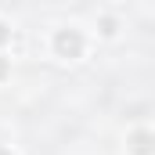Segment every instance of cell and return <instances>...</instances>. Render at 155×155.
<instances>
[{
	"label": "cell",
	"mask_w": 155,
	"mask_h": 155,
	"mask_svg": "<svg viewBox=\"0 0 155 155\" xmlns=\"http://www.w3.org/2000/svg\"><path fill=\"white\" fill-rule=\"evenodd\" d=\"M119 33H123L119 15H112V11L97 15V22H94V36H97V43H101V40H119Z\"/></svg>",
	"instance_id": "obj_3"
},
{
	"label": "cell",
	"mask_w": 155,
	"mask_h": 155,
	"mask_svg": "<svg viewBox=\"0 0 155 155\" xmlns=\"http://www.w3.org/2000/svg\"><path fill=\"white\" fill-rule=\"evenodd\" d=\"M94 43H97V36L90 29H83L76 22H61V25H54L47 33V54L54 61H61V65H79V61L90 58Z\"/></svg>",
	"instance_id": "obj_1"
},
{
	"label": "cell",
	"mask_w": 155,
	"mask_h": 155,
	"mask_svg": "<svg viewBox=\"0 0 155 155\" xmlns=\"http://www.w3.org/2000/svg\"><path fill=\"white\" fill-rule=\"evenodd\" d=\"M11 40H15L11 22H7V18H0V51H7V47H11Z\"/></svg>",
	"instance_id": "obj_4"
},
{
	"label": "cell",
	"mask_w": 155,
	"mask_h": 155,
	"mask_svg": "<svg viewBox=\"0 0 155 155\" xmlns=\"http://www.w3.org/2000/svg\"><path fill=\"white\" fill-rule=\"evenodd\" d=\"M123 152L126 155H155V126L152 123H130L123 134Z\"/></svg>",
	"instance_id": "obj_2"
},
{
	"label": "cell",
	"mask_w": 155,
	"mask_h": 155,
	"mask_svg": "<svg viewBox=\"0 0 155 155\" xmlns=\"http://www.w3.org/2000/svg\"><path fill=\"white\" fill-rule=\"evenodd\" d=\"M0 155H18V148L15 144H0Z\"/></svg>",
	"instance_id": "obj_6"
},
{
	"label": "cell",
	"mask_w": 155,
	"mask_h": 155,
	"mask_svg": "<svg viewBox=\"0 0 155 155\" xmlns=\"http://www.w3.org/2000/svg\"><path fill=\"white\" fill-rule=\"evenodd\" d=\"M11 79V58H7V51H0V87Z\"/></svg>",
	"instance_id": "obj_5"
}]
</instances>
